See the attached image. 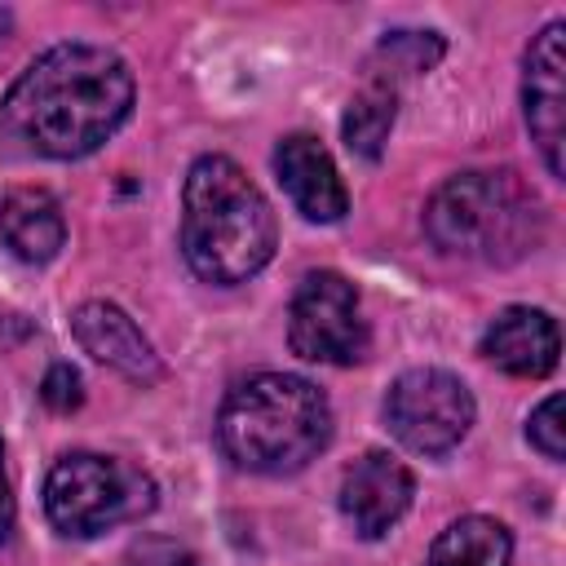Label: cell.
Wrapping results in <instances>:
<instances>
[{
  "instance_id": "1",
  "label": "cell",
  "mask_w": 566,
  "mask_h": 566,
  "mask_svg": "<svg viewBox=\"0 0 566 566\" xmlns=\"http://www.w3.org/2000/svg\"><path fill=\"white\" fill-rule=\"evenodd\" d=\"M133 111V71L102 44H53L0 102V137L22 155L80 159Z\"/></svg>"
},
{
  "instance_id": "2",
  "label": "cell",
  "mask_w": 566,
  "mask_h": 566,
  "mask_svg": "<svg viewBox=\"0 0 566 566\" xmlns=\"http://www.w3.org/2000/svg\"><path fill=\"white\" fill-rule=\"evenodd\" d=\"M181 252L208 283H243L270 265L279 226L270 199L226 155H203L186 172L181 195Z\"/></svg>"
},
{
  "instance_id": "3",
  "label": "cell",
  "mask_w": 566,
  "mask_h": 566,
  "mask_svg": "<svg viewBox=\"0 0 566 566\" xmlns=\"http://www.w3.org/2000/svg\"><path fill=\"white\" fill-rule=\"evenodd\" d=\"M332 438V407L305 376L261 371L239 380L217 411L221 451L248 473H296Z\"/></svg>"
},
{
  "instance_id": "4",
  "label": "cell",
  "mask_w": 566,
  "mask_h": 566,
  "mask_svg": "<svg viewBox=\"0 0 566 566\" xmlns=\"http://www.w3.org/2000/svg\"><path fill=\"white\" fill-rule=\"evenodd\" d=\"M539 203L517 172L447 177L424 203V230L447 256L513 265L539 243Z\"/></svg>"
},
{
  "instance_id": "5",
  "label": "cell",
  "mask_w": 566,
  "mask_h": 566,
  "mask_svg": "<svg viewBox=\"0 0 566 566\" xmlns=\"http://www.w3.org/2000/svg\"><path fill=\"white\" fill-rule=\"evenodd\" d=\"M155 509V482L115 455L71 451L44 482V513L62 535L88 539Z\"/></svg>"
},
{
  "instance_id": "6",
  "label": "cell",
  "mask_w": 566,
  "mask_h": 566,
  "mask_svg": "<svg viewBox=\"0 0 566 566\" xmlns=\"http://www.w3.org/2000/svg\"><path fill=\"white\" fill-rule=\"evenodd\" d=\"M385 420L407 451L442 455L473 424V394L442 367H411L385 394Z\"/></svg>"
},
{
  "instance_id": "7",
  "label": "cell",
  "mask_w": 566,
  "mask_h": 566,
  "mask_svg": "<svg viewBox=\"0 0 566 566\" xmlns=\"http://www.w3.org/2000/svg\"><path fill=\"white\" fill-rule=\"evenodd\" d=\"M287 345L310 363L349 367L367 354V323L358 314V292L336 270H314L301 279L287 310Z\"/></svg>"
},
{
  "instance_id": "8",
  "label": "cell",
  "mask_w": 566,
  "mask_h": 566,
  "mask_svg": "<svg viewBox=\"0 0 566 566\" xmlns=\"http://www.w3.org/2000/svg\"><path fill=\"white\" fill-rule=\"evenodd\" d=\"M562 35L566 27L562 22H548L531 49H526V75H522V102H526V128L548 164L553 177L566 172L562 164V146H566V88H562V66H566V53H562Z\"/></svg>"
},
{
  "instance_id": "9",
  "label": "cell",
  "mask_w": 566,
  "mask_h": 566,
  "mask_svg": "<svg viewBox=\"0 0 566 566\" xmlns=\"http://www.w3.org/2000/svg\"><path fill=\"white\" fill-rule=\"evenodd\" d=\"M411 469L389 451H367L345 469L340 482V513L354 526V535L376 539L385 535L411 504Z\"/></svg>"
},
{
  "instance_id": "10",
  "label": "cell",
  "mask_w": 566,
  "mask_h": 566,
  "mask_svg": "<svg viewBox=\"0 0 566 566\" xmlns=\"http://www.w3.org/2000/svg\"><path fill=\"white\" fill-rule=\"evenodd\" d=\"M71 332L80 340L84 354H93L97 363H106L111 371L137 380V385H155L164 376L155 345L142 336V327L111 301H84L71 314Z\"/></svg>"
},
{
  "instance_id": "11",
  "label": "cell",
  "mask_w": 566,
  "mask_h": 566,
  "mask_svg": "<svg viewBox=\"0 0 566 566\" xmlns=\"http://www.w3.org/2000/svg\"><path fill=\"white\" fill-rule=\"evenodd\" d=\"M274 172L287 190V199L301 208V217L310 221H340L349 208L345 181L327 155V146L310 133H292L279 142L274 150Z\"/></svg>"
},
{
  "instance_id": "12",
  "label": "cell",
  "mask_w": 566,
  "mask_h": 566,
  "mask_svg": "<svg viewBox=\"0 0 566 566\" xmlns=\"http://www.w3.org/2000/svg\"><path fill=\"white\" fill-rule=\"evenodd\" d=\"M482 354L509 371V376H548L557 367V354H562V336H557V323L544 314V310H531V305H509L491 318L486 336H482Z\"/></svg>"
},
{
  "instance_id": "13",
  "label": "cell",
  "mask_w": 566,
  "mask_h": 566,
  "mask_svg": "<svg viewBox=\"0 0 566 566\" xmlns=\"http://www.w3.org/2000/svg\"><path fill=\"white\" fill-rule=\"evenodd\" d=\"M0 239L18 261H53L57 248L66 243V221L62 208L49 190L40 186H18L0 199Z\"/></svg>"
},
{
  "instance_id": "14",
  "label": "cell",
  "mask_w": 566,
  "mask_h": 566,
  "mask_svg": "<svg viewBox=\"0 0 566 566\" xmlns=\"http://www.w3.org/2000/svg\"><path fill=\"white\" fill-rule=\"evenodd\" d=\"M394 115H398V84L385 71H367V80L358 84V93L349 97L345 119H340L345 146L363 159H380L385 137L394 128Z\"/></svg>"
},
{
  "instance_id": "15",
  "label": "cell",
  "mask_w": 566,
  "mask_h": 566,
  "mask_svg": "<svg viewBox=\"0 0 566 566\" xmlns=\"http://www.w3.org/2000/svg\"><path fill=\"white\" fill-rule=\"evenodd\" d=\"M509 557L513 539L495 517H460L433 539L424 566H509Z\"/></svg>"
},
{
  "instance_id": "16",
  "label": "cell",
  "mask_w": 566,
  "mask_h": 566,
  "mask_svg": "<svg viewBox=\"0 0 566 566\" xmlns=\"http://www.w3.org/2000/svg\"><path fill=\"white\" fill-rule=\"evenodd\" d=\"M376 57L389 66L385 75H416V71H429L438 66L442 57V35L438 31H389L376 49Z\"/></svg>"
},
{
  "instance_id": "17",
  "label": "cell",
  "mask_w": 566,
  "mask_h": 566,
  "mask_svg": "<svg viewBox=\"0 0 566 566\" xmlns=\"http://www.w3.org/2000/svg\"><path fill=\"white\" fill-rule=\"evenodd\" d=\"M526 438L544 460H562L566 455V424H562V394H548L531 420H526Z\"/></svg>"
},
{
  "instance_id": "18",
  "label": "cell",
  "mask_w": 566,
  "mask_h": 566,
  "mask_svg": "<svg viewBox=\"0 0 566 566\" xmlns=\"http://www.w3.org/2000/svg\"><path fill=\"white\" fill-rule=\"evenodd\" d=\"M40 398H44L49 411H75V407L84 402V380H80V371H75L71 363L49 367V376H44V385H40Z\"/></svg>"
},
{
  "instance_id": "19",
  "label": "cell",
  "mask_w": 566,
  "mask_h": 566,
  "mask_svg": "<svg viewBox=\"0 0 566 566\" xmlns=\"http://www.w3.org/2000/svg\"><path fill=\"white\" fill-rule=\"evenodd\" d=\"M124 566H199L190 548H181L177 539H142Z\"/></svg>"
},
{
  "instance_id": "20",
  "label": "cell",
  "mask_w": 566,
  "mask_h": 566,
  "mask_svg": "<svg viewBox=\"0 0 566 566\" xmlns=\"http://www.w3.org/2000/svg\"><path fill=\"white\" fill-rule=\"evenodd\" d=\"M13 531V495H9V478H4V447H0V544Z\"/></svg>"
},
{
  "instance_id": "21",
  "label": "cell",
  "mask_w": 566,
  "mask_h": 566,
  "mask_svg": "<svg viewBox=\"0 0 566 566\" xmlns=\"http://www.w3.org/2000/svg\"><path fill=\"white\" fill-rule=\"evenodd\" d=\"M9 27H13V13H9V9H4V4H0V40H4V35H9Z\"/></svg>"
}]
</instances>
